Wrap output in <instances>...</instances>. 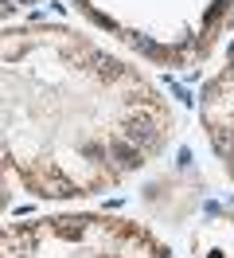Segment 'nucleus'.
<instances>
[{"mask_svg": "<svg viewBox=\"0 0 234 258\" xmlns=\"http://www.w3.org/2000/svg\"><path fill=\"white\" fill-rule=\"evenodd\" d=\"M125 141H133L137 149H144V145H152L156 141V129H152V121L148 117H125Z\"/></svg>", "mask_w": 234, "mask_h": 258, "instance_id": "1", "label": "nucleus"}, {"mask_svg": "<svg viewBox=\"0 0 234 258\" xmlns=\"http://www.w3.org/2000/svg\"><path fill=\"white\" fill-rule=\"evenodd\" d=\"M215 145H218V153H222V157H230V153H234V133L218 129V133H215Z\"/></svg>", "mask_w": 234, "mask_h": 258, "instance_id": "3", "label": "nucleus"}, {"mask_svg": "<svg viewBox=\"0 0 234 258\" xmlns=\"http://www.w3.org/2000/svg\"><path fill=\"white\" fill-rule=\"evenodd\" d=\"M156 258H168V254H164V250H160V254H156Z\"/></svg>", "mask_w": 234, "mask_h": 258, "instance_id": "6", "label": "nucleus"}, {"mask_svg": "<svg viewBox=\"0 0 234 258\" xmlns=\"http://www.w3.org/2000/svg\"><path fill=\"white\" fill-rule=\"evenodd\" d=\"M82 153H86L90 161H102V157H106V149H102V145H82Z\"/></svg>", "mask_w": 234, "mask_h": 258, "instance_id": "5", "label": "nucleus"}, {"mask_svg": "<svg viewBox=\"0 0 234 258\" xmlns=\"http://www.w3.org/2000/svg\"><path fill=\"white\" fill-rule=\"evenodd\" d=\"M109 157L121 164V168H137L140 164V149L133 145V141H125V137H113V141H109Z\"/></svg>", "mask_w": 234, "mask_h": 258, "instance_id": "2", "label": "nucleus"}, {"mask_svg": "<svg viewBox=\"0 0 234 258\" xmlns=\"http://www.w3.org/2000/svg\"><path fill=\"white\" fill-rule=\"evenodd\" d=\"M59 235H66V239H78V235H82V227H74V219H66V223H59Z\"/></svg>", "mask_w": 234, "mask_h": 258, "instance_id": "4", "label": "nucleus"}]
</instances>
